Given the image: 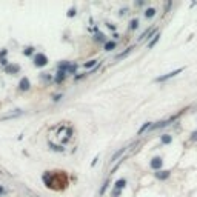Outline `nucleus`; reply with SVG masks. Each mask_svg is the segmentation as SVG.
<instances>
[{"mask_svg":"<svg viewBox=\"0 0 197 197\" xmlns=\"http://www.w3.org/2000/svg\"><path fill=\"white\" fill-rule=\"evenodd\" d=\"M97 63L100 65V62H99V60H89V62H86V63L83 65V68H93V66H94V68H97Z\"/></svg>","mask_w":197,"mask_h":197,"instance_id":"nucleus-9","label":"nucleus"},{"mask_svg":"<svg viewBox=\"0 0 197 197\" xmlns=\"http://www.w3.org/2000/svg\"><path fill=\"white\" fill-rule=\"evenodd\" d=\"M131 51H133V46H129V48H128L126 51H123V52H120V54H119V56H117L115 59H117V60H119V59H123V57H126V56L129 54V52H131Z\"/></svg>","mask_w":197,"mask_h":197,"instance_id":"nucleus-11","label":"nucleus"},{"mask_svg":"<svg viewBox=\"0 0 197 197\" xmlns=\"http://www.w3.org/2000/svg\"><path fill=\"white\" fill-rule=\"evenodd\" d=\"M163 165V160L160 159V157H154V159L151 160V168L152 169H160Z\"/></svg>","mask_w":197,"mask_h":197,"instance_id":"nucleus-3","label":"nucleus"},{"mask_svg":"<svg viewBox=\"0 0 197 197\" xmlns=\"http://www.w3.org/2000/svg\"><path fill=\"white\" fill-rule=\"evenodd\" d=\"M34 63H35V66H45L48 63V59H46L45 54H37L35 59H34Z\"/></svg>","mask_w":197,"mask_h":197,"instance_id":"nucleus-2","label":"nucleus"},{"mask_svg":"<svg viewBox=\"0 0 197 197\" xmlns=\"http://www.w3.org/2000/svg\"><path fill=\"white\" fill-rule=\"evenodd\" d=\"M19 65H9V66H6V72H19Z\"/></svg>","mask_w":197,"mask_h":197,"instance_id":"nucleus-10","label":"nucleus"},{"mask_svg":"<svg viewBox=\"0 0 197 197\" xmlns=\"http://www.w3.org/2000/svg\"><path fill=\"white\" fill-rule=\"evenodd\" d=\"M137 26H139V20H137V19L131 20V23H129V29H136Z\"/></svg>","mask_w":197,"mask_h":197,"instance_id":"nucleus-16","label":"nucleus"},{"mask_svg":"<svg viewBox=\"0 0 197 197\" xmlns=\"http://www.w3.org/2000/svg\"><path fill=\"white\" fill-rule=\"evenodd\" d=\"M125 185H126V180L125 179H119L115 182V191H120L122 188H125Z\"/></svg>","mask_w":197,"mask_h":197,"instance_id":"nucleus-6","label":"nucleus"},{"mask_svg":"<svg viewBox=\"0 0 197 197\" xmlns=\"http://www.w3.org/2000/svg\"><path fill=\"white\" fill-rule=\"evenodd\" d=\"M3 192H5V189H3V188H2V186H0V195H2V194H3Z\"/></svg>","mask_w":197,"mask_h":197,"instance_id":"nucleus-20","label":"nucleus"},{"mask_svg":"<svg viewBox=\"0 0 197 197\" xmlns=\"http://www.w3.org/2000/svg\"><path fill=\"white\" fill-rule=\"evenodd\" d=\"M182 71H183V68H179V69H176V71H173V72H168V74H165V75H160V77L155 78V82H165V80H168V78H171V77H176V75L180 74Z\"/></svg>","mask_w":197,"mask_h":197,"instance_id":"nucleus-1","label":"nucleus"},{"mask_svg":"<svg viewBox=\"0 0 197 197\" xmlns=\"http://www.w3.org/2000/svg\"><path fill=\"white\" fill-rule=\"evenodd\" d=\"M191 139H192V140H197V131H194V133L191 134Z\"/></svg>","mask_w":197,"mask_h":197,"instance_id":"nucleus-18","label":"nucleus"},{"mask_svg":"<svg viewBox=\"0 0 197 197\" xmlns=\"http://www.w3.org/2000/svg\"><path fill=\"white\" fill-rule=\"evenodd\" d=\"M115 48V42H106V43H105V49H106V51H112Z\"/></svg>","mask_w":197,"mask_h":197,"instance_id":"nucleus-15","label":"nucleus"},{"mask_svg":"<svg viewBox=\"0 0 197 197\" xmlns=\"http://www.w3.org/2000/svg\"><path fill=\"white\" fill-rule=\"evenodd\" d=\"M169 171H159V173H155V177L159 179V180H166L168 177H169Z\"/></svg>","mask_w":197,"mask_h":197,"instance_id":"nucleus-5","label":"nucleus"},{"mask_svg":"<svg viewBox=\"0 0 197 197\" xmlns=\"http://www.w3.org/2000/svg\"><path fill=\"white\" fill-rule=\"evenodd\" d=\"M149 128H152V125H151V122H146L145 125H143V126L139 129V134H143V133H145L146 129H149Z\"/></svg>","mask_w":197,"mask_h":197,"instance_id":"nucleus-12","label":"nucleus"},{"mask_svg":"<svg viewBox=\"0 0 197 197\" xmlns=\"http://www.w3.org/2000/svg\"><path fill=\"white\" fill-rule=\"evenodd\" d=\"M126 151H128V146H123V148H120L119 151H117V152H115V154L112 155L111 162H115V160H119V159H120V157H122V155H123L125 152H126Z\"/></svg>","mask_w":197,"mask_h":197,"instance_id":"nucleus-4","label":"nucleus"},{"mask_svg":"<svg viewBox=\"0 0 197 197\" xmlns=\"http://www.w3.org/2000/svg\"><path fill=\"white\" fill-rule=\"evenodd\" d=\"M155 12H157L155 8H148V9L145 11V17H146V19H152V17L155 16Z\"/></svg>","mask_w":197,"mask_h":197,"instance_id":"nucleus-8","label":"nucleus"},{"mask_svg":"<svg viewBox=\"0 0 197 197\" xmlns=\"http://www.w3.org/2000/svg\"><path fill=\"white\" fill-rule=\"evenodd\" d=\"M63 78H65V72L62 71V72H59V75H57L56 80H57V82H60V80H63Z\"/></svg>","mask_w":197,"mask_h":197,"instance_id":"nucleus-17","label":"nucleus"},{"mask_svg":"<svg viewBox=\"0 0 197 197\" xmlns=\"http://www.w3.org/2000/svg\"><path fill=\"white\" fill-rule=\"evenodd\" d=\"M159 38H160V34H155V35H154V38H152V40L148 43V48H152L157 42H159Z\"/></svg>","mask_w":197,"mask_h":197,"instance_id":"nucleus-14","label":"nucleus"},{"mask_svg":"<svg viewBox=\"0 0 197 197\" xmlns=\"http://www.w3.org/2000/svg\"><path fill=\"white\" fill-rule=\"evenodd\" d=\"M160 140H162V143H171V140H173V137L169 136V134H163L162 137H160Z\"/></svg>","mask_w":197,"mask_h":197,"instance_id":"nucleus-13","label":"nucleus"},{"mask_svg":"<svg viewBox=\"0 0 197 197\" xmlns=\"http://www.w3.org/2000/svg\"><path fill=\"white\" fill-rule=\"evenodd\" d=\"M75 14V9H69V12H68V16H74Z\"/></svg>","mask_w":197,"mask_h":197,"instance_id":"nucleus-19","label":"nucleus"},{"mask_svg":"<svg viewBox=\"0 0 197 197\" xmlns=\"http://www.w3.org/2000/svg\"><path fill=\"white\" fill-rule=\"evenodd\" d=\"M29 86H31V83H29V80L26 77L20 80V89H29Z\"/></svg>","mask_w":197,"mask_h":197,"instance_id":"nucleus-7","label":"nucleus"}]
</instances>
